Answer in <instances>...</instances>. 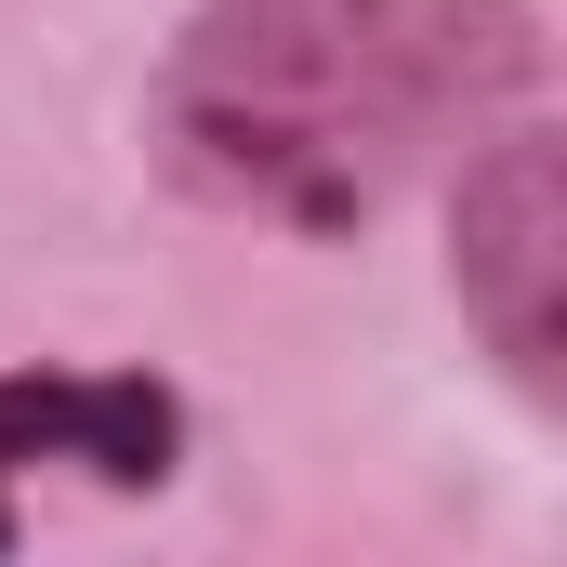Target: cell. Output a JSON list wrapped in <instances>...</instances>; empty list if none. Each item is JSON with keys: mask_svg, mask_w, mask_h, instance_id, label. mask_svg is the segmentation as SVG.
Instances as JSON below:
<instances>
[{"mask_svg": "<svg viewBox=\"0 0 567 567\" xmlns=\"http://www.w3.org/2000/svg\"><path fill=\"white\" fill-rule=\"evenodd\" d=\"M449 278L462 317L488 330V357L555 396V290H567V158L542 120H502V133L462 158V198H449Z\"/></svg>", "mask_w": 567, "mask_h": 567, "instance_id": "obj_2", "label": "cell"}, {"mask_svg": "<svg viewBox=\"0 0 567 567\" xmlns=\"http://www.w3.org/2000/svg\"><path fill=\"white\" fill-rule=\"evenodd\" d=\"M185 462V410L133 383V370H13L0 383V542H13V502L40 475H93V488H158Z\"/></svg>", "mask_w": 567, "mask_h": 567, "instance_id": "obj_3", "label": "cell"}, {"mask_svg": "<svg viewBox=\"0 0 567 567\" xmlns=\"http://www.w3.org/2000/svg\"><path fill=\"white\" fill-rule=\"evenodd\" d=\"M528 93V0H198L145 93V145L185 198L330 238Z\"/></svg>", "mask_w": 567, "mask_h": 567, "instance_id": "obj_1", "label": "cell"}]
</instances>
